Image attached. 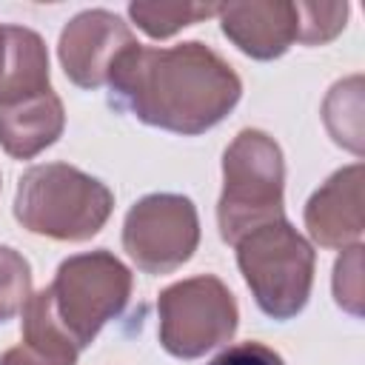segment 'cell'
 <instances>
[{
    "label": "cell",
    "mask_w": 365,
    "mask_h": 365,
    "mask_svg": "<svg viewBox=\"0 0 365 365\" xmlns=\"http://www.w3.org/2000/svg\"><path fill=\"white\" fill-rule=\"evenodd\" d=\"M242 97V80L200 40L168 48H128L108 77V103L145 125L202 134L222 123Z\"/></svg>",
    "instance_id": "6da1fadb"
},
{
    "label": "cell",
    "mask_w": 365,
    "mask_h": 365,
    "mask_svg": "<svg viewBox=\"0 0 365 365\" xmlns=\"http://www.w3.org/2000/svg\"><path fill=\"white\" fill-rule=\"evenodd\" d=\"M114 194L108 185L68 163H40L17 180V222L48 240H91L108 222Z\"/></svg>",
    "instance_id": "7a4b0ae2"
},
{
    "label": "cell",
    "mask_w": 365,
    "mask_h": 365,
    "mask_svg": "<svg viewBox=\"0 0 365 365\" xmlns=\"http://www.w3.org/2000/svg\"><path fill=\"white\" fill-rule=\"evenodd\" d=\"M285 163L277 140L259 128H242L222 154V194L217 202L220 237L237 245L248 231L282 220Z\"/></svg>",
    "instance_id": "3957f363"
},
{
    "label": "cell",
    "mask_w": 365,
    "mask_h": 365,
    "mask_svg": "<svg viewBox=\"0 0 365 365\" xmlns=\"http://www.w3.org/2000/svg\"><path fill=\"white\" fill-rule=\"evenodd\" d=\"M237 265L257 308L271 319L297 317L314 285V248L282 217L248 231L237 245Z\"/></svg>",
    "instance_id": "277c9868"
},
{
    "label": "cell",
    "mask_w": 365,
    "mask_h": 365,
    "mask_svg": "<svg viewBox=\"0 0 365 365\" xmlns=\"http://www.w3.org/2000/svg\"><path fill=\"white\" fill-rule=\"evenodd\" d=\"M131 285V271L111 251L100 248L63 259L46 291L51 297L54 317L83 351L108 319L123 314Z\"/></svg>",
    "instance_id": "5b68a950"
},
{
    "label": "cell",
    "mask_w": 365,
    "mask_h": 365,
    "mask_svg": "<svg viewBox=\"0 0 365 365\" xmlns=\"http://www.w3.org/2000/svg\"><path fill=\"white\" fill-rule=\"evenodd\" d=\"M160 345L177 359H197L225 345L237 331V299L214 274L168 285L157 297Z\"/></svg>",
    "instance_id": "8992f818"
},
{
    "label": "cell",
    "mask_w": 365,
    "mask_h": 365,
    "mask_svg": "<svg viewBox=\"0 0 365 365\" xmlns=\"http://www.w3.org/2000/svg\"><path fill=\"white\" fill-rule=\"evenodd\" d=\"M200 217L182 194H145L123 222V248L143 274H171L194 257Z\"/></svg>",
    "instance_id": "52a82bcc"
},
{
    "label": "cell",
    "mask_w": 365,
    "mask_h": 365,
    "mask_svg": "<svg viewBox=\"0 0 365 365\" xmlns=\"http://www.w3.org/2000/svg\"><path fill=\"white\" fill-rule=\"evenodd\" d=\"M137 46L131 29L108 9H86L74 14L57 43V57L66 77L80 88L108 86L117 60Z\"/></svg>",
    "instance_id": "ba28073f"
},
{
    "label": "cell",
    "mask_w": 365,
    "mask_h": 365,
    "mask_svg": "<svg viewBox=\"0 0 365 365\" xmlns=\"http://www.w3.org/2000/svg\"><path fill=\"white\" fill-rule=\"evenodd\" d=\"M362 182L365 168L354 163L334 171L305 202L308 237L322 248H351L359 245L365 231L362 214Z\"/></svg>",
    "instance_id": "9c48e42d"
},
{
    "label": "cell",
    "mask_w": 365,
    "mask_h": 365,
    "mask_svg": "<svg viewBox=\"0 0 365 365\" xmlns=\"http://www.w3.org/2000/svg\"><path fill=\"white\" fill-rule=\"evenodd\" d=\"M222 34L254 60L282 57L297 40V3L288 0H248L220 3Z\"/></svg>",
    "instance_id": "30bf717a"
},
{
    "label": "cell",
    "mask_w": 365,
    "mask_h": 365,
    "mask_svg": "<svg viewBox=\"0 0 365 365\" xmlns=\"http://www.w3.org/2000/svg\"><path fill=\"white\" fill-rule=\"evenodd\" d=\"M63 125L66 111L54 88L0 103V145L14 160H31L54 145Z\"/></svg>",
    "instance_id": "8fae6325"
},
{
    "label": "cell",
    "mask_w": 365,
    "mask_h": 365,
    "mask_svg": "<svg viewBox=\"0 0 365 365\" xmlns=\"http://www.w3.org/2000/svg\"><path fill=\"white\" fill-rule=\"evenodd\" d=\"M77 354V342L54 317L51 297L43 288L31 294L23 308V342L9 348L0 365H74Z\"/></svg>",
    "instance_id": "7c38bea8"
},
{
    "label": "cell",
    "mask_w": 365,
    "mask_h": 365,
    "mask_svg": "<svg viewBox=\"0 0 365 365\" xmlns=\"http://www.w3.org/2000/svg\"><path fill=\"white\" fill-rule=\"evenodd\" d=\"M322 120L336 145L362 157V77L359 74L334 83V88L322 103Z\"/></svg>",
    "instance_id": "4fadbf2b"
},
{
    "label": "cell",
    "mask_w": 365,
    "mask_h": 365,
    "mask_svg": "<svg viewBox=\"0 0 365 365\" xmlns=\"http://www.w3.org/2000/svg\"><path fill=\"white\" fill-rule=\"evenodd\" d=\"M217 3H128V17L154 40H165L185 26L217 14Z\"/></svg>",
    "instance_id": "5bb4252c"
},
{
    "label": "cell",
    "mask_w": 365,
    "mask_h": 365,
    "mask_svg": "<svg viewBox=\"0 0 365 365\" xmlns=\"http://www.w3.org/2000/svg\"><path fill=\"white\" fill-rule=\"evenodd\" d=\"M31 297V265L9 245H0V322L17 317Z\"/></svg>",
    "instance_id": "9a60e30c"
},
{
    "label": "cell",
    "mask_w": 365,
    "mask_h": 365,
    "mask_svg": "<svg viewBox=\"0 0 365 365\" xmlns=\"http://www.w3.org/2000/svg\"><path fill=\"white\" fill-rule=\"evenodd\" d=\"M348 20V3H297V43L322 46L334 40Z\"/></svg>",
    "instance_id": "2e32d148"
},
{
    "label": "cell",
    "mask_w": 365,
    "mask_h": 365,
    "mask_svg": "<svg viewBox=\"0 0 365 365\" xmlns=\"http://www.w3.org/2000/svg\"><path fill=\"white\" fill-rule=\"evenodd\" d=\"M334 299L342 311L362 314V245L342 248V257L334 265Z\"/></svg>",
    "instance_id": "e0dca14e"
},
{
    "label": "cell",
    "mask_w": 365,
    "mask_h": 365,
    "mask_svg": "<svg viewBox=\"0 0 365 365\" xmlns=\"http://www.w3.org/2000/svg\"><path fill=\"white\" fill-rule=\"evenodd\" d=\"M208 365H285L282 356L262 345V342H237V345H228L222 354H217Z\"/></svg>",
    "instance_id": "ac0fdd59"
},
{
    "label": "cell",
    "mask_w": 365,
    "mask_h": 365,
    "mask_svg": "<svg viewBox=\"0 0 365 365\" xmlns=\"http://www.w3.org/2000/svg\"><path fill=\"white\" fill-rule=\"evenodd\" d=\"M6 60H9V26H0V77L6 71Z\"/></svg>",
    "instance_id": "d6986e66"
}]
</instances>
